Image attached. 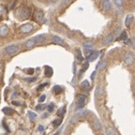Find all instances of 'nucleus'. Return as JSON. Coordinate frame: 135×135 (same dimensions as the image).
Returning a JSON list of instances; mask_svg holds the SVG:
<instances>
[{"instance_id": "obj_1", "label": "nucleus", "mask_w": 135, "mask_h": 135, "mask_svg": "<svg viewBox=\"0 0 135 135\" xmlns=\"http://www.w3.org/2000/svg\"><path fill=\"white\" fill-rule=\"evenodd\" d=\"M18 14L22 20H25L30 16V9L29 8H22L19 10Z\"/></svg>"}, {"instance_id": "obj_2", "label": "nucleus", "mask_w": 135, "mask_h": 135, "mask_svg": "<svg viewBox=\"0 0 135 135\" xmlns=\"http://www.w3.org/2000/svg\"><path fill=\"white\" fill-rule=\"evenodd\" d=\"M86 101V95H79L77 98V101H76V105H77V110L82 109Z\"/></svg>"}, {"instance_id": "obj_3", "label": "nucleus", "mask_w": 135, "mask_h": 135, "mask_svg": "<svg viewBox=\"0 0 135 135\" xmlns=\"http://www.w3.org/2000/svg\"><path fill=\"white\" fill-rule=\"evenodd\" d=\"M18 50H19V47L15 45V44H12V45H9L5 48V52L9 55H14L15 53L18 52Z\"/></svg>"}, {"instance_id": "obj_4", "label": "nucleus", "mask_w": 135, "mask_h": 135, "mask_svg": "<svg viewBox=\"0 0 135 135\" xmlns=\"http://www.w3.org/2000/svg\"><path fill=\"white\" fill-rule=\"evenodd\" d=\"M124 62L127 65H131L134 62V56L131 53H127L124 56Z\"/></svg>"}, {"instance_id": "obj_5", "label": "nucleus", "mask_w": 135, "mask_h": 135, "mask_svg": "<svg viewBox=\"0 0 135 135\" xmlns=\"http://www.w3.org/2000/svg\"><path fill=\"white\" fill-rule=\"evenodd\" d=\"M33 30V25L32 24H30V23H25V24H23L22 26L20 27V31L22 33H29Z\"/></svg>"}, {"instance_id": "obj_6", "label": "nucleus", "mask_w": 135, "mask_h": 135, "mask_svg": "<svg viewBox=\"0 0 135 135\" xmlns=\"http://www.w3.org/2000/svg\"><path fill=\"white\" fill-rule=\"evenodd\" d=\"M34 19H35V21L38 22V23H41L43 20V12L42 11H41V10H38V11H36L35 14H34Z\"/></svg>"}, {"instance_id": "obj_7", "label": "nucleus", "mask_w": 135, "mask_h": 135, "mask_svg": "<svg viewBox=\"0 0 135 135\" xmlns=\"http://www.w3.org/2000/svg\"><path fill=\"white\" fill-rule=\"evenodd\" d=\"M134 20V15L133 14H128V16L126 17V20H125V24L127 27H129L130 26V24L132 23Z\"/></svg>"}, {"instance_id": "obj_8", "label": "nucleus", "mask_w": 135, "mask_h": 135, "mask_svg": "<svg viewBox=\"0 0 135 135\" xmlns=\"http://www.w3.org/2000/svg\"><path fill=\"white\" fill-rule=\"evenodd\" d=\"M53 41L55 43H56V44H58V45H61V46H65V45H66L65 41H64L63 39H61L60 37H57V36L53 37Z\"/></svg>"}, {"instance_id": "obj_9", "label": "nucleus", "mask_w": 135, "mask_h": 135, "mask_svg": "<svg viewBox=\"0 0 135 135\" xmlns=\"http://www.w3.org/2000/svg\"><path fill=\"white\" fill-rule=\"evenodd\" d=\"M114 40V35L113 34H109L108 36L106 37L104 40H103V45H108V44H111Z\"/></svg>"}, {"instance_id": "obj_10", "label": "nucleus", "mask_w": 135, "mask_h": 135, "mask_svg": "<svg viewBox=\"0 0 135 135\" xmlns=\"http://www.w3.org/2000/svg\"><path fill=\"white\" fill-rule=\"evenodd\" d=\"M9 33V28L7 25H2L0 27V36L1 37H6Z\"/></svg>"}, {"instance_id": "obj_11", "label": "nucleus", "mask_w": 135, "mask_h": 135, "mask_svg": "<svg viewBox=\"0 0 135 135\" xmlns=\"http://www.w3.org/2000/svg\"><path fill=\"white\" fill-rule=\"evenodd\" d=\"M99 52H94V53L91 55L90 56H88L87 57V61H89V62H92V61H95L98 57H99Z\"/></svg>"}, {"instance_id": "obj_12", "label": "nucleus", "mask_w": 135, "mask_h": 135, "mask_svg": "<svg viewBox=\"0 0 135 135\" xmlns=\"http://www.w3.org/2000/svg\"><path fill=\"white\" fill-rule=\"evenodd\" d=\"M82 86H83V88L85 89V90H86V91L90 90V88H91V85H90V83L88 82V80H85V81L82 83Z\"/></svg>"}, {"instance_id": "obj_13", "label": "nucleus", "mask_w": 135, "mask_h": 135, "mask_svg": "<svg viewBox=\"0 0 135 135\" xmlns=\"http://www.w3.org/2000/svg\"><path fill=\"white\" fill-rule=\"evenodd\" d=\"M102 8H103V10H111V3H110V1H108V0L102 1Z\"/></svg>"}, {"instance_id": "obj_14", "label": "nucleus", "mask_w": 135, "mask_h": 135, "mask_svg": "<svg viewBox=\"0 0 135 135\" xmlns=\"http://www.w3.org/2000/svg\"><path fill=\"white\" fill-rule=\"evenodd\" d=\"M2 112H3L4 114H6V115H11L14 114V110L13 109L10 108V107H5V108L2 109Z\"/></svg>"}, {"instance_id": "obj_15", "label": "nucleus", "mask_w": 135, "mask_h": 135, "mask_svg": "<svg viewBox=\"0 0 135 135\" xmlns=\"http://www.w3.org/2000/svg\"><path fill=\"white\" fill-rule=\"evenodd\" d=\"M35 44H36V40H35V39H31V40H27L26 43H25V47L26 48H32V47L35 46Z\"/></svg>"}, {"instance_id": "obj_16", "label": "nucleus", "mask_w": 135, "mask_h": 135, "mask_svg": "<svg viewBox=\"0 0 135 135\" xmlns=\"http://www.w3.org/2000/svg\"><path fill=\"white\" fill-rule=\"evenodd\" d=\"M34 39H35V40H36V43H40V42H42V41L45 40L46 36L42 34V35H39V36H37L36 38H34Z\"/></svg>"}, {"instance_id": "obj_17", "label": "nucleus", "mask_w": 135, "mask_h": 135, "mask_svg": "<svg viewBox=\"0 0 135 135\" xmlns=\"http://www.w3.org/2000/svg\"><path fill=\"white\" fill-rule=\"evenodd\" d=\"M53 69L51 68V67L49 66H46L45 67V76H47V77H51V76L53 75Z\"/></svg>"}, {"instance_id": "obj_18", "label": "nucleus", "mask_w": 135, "mask_h": 135, "mask_svg": "<svg viewBox=\"0 0 135 135\" xmlns=\"http://www.w3.org/2000/svg\"><path fill=\"white\" fill-rule=\"evenodd\" d=\"M93 45L94 44H93L92 41H89V40H86V41L83 43V46L85 47V49H92Z\"/></svg>"}, {"instance_id": "obj_19", "label": "nucleus", "mask_w": 135, "mask_h": 135, "mask_svg": "<svg viewBox=\"0 0 135 135\" xmlns=\"http://www.w3.org/2000/svg\"><path fill=\"white\" fill-rule=\"evenodd\" d=\"M127 39H128V34H127L126 31H123L117 38V40H126Z\"/></svg>"}, {"instance_id": "obj_20", "label": "nucleus", "mask_w": 135, "mask_h": 135, "mask_svg": "<svg viewBox=\"0 0 135 135\" xmlns=\"http://www.w3.org/2000/svg\"><path fill=\"white\" fill-rule=\"evenodd\" d=\"M53 93L55 94H60V93L62 92L63 91V88L61 87L60 86H53Z\"/></svg>"}, {"instance_id": "obj_21", "label": "nucleus", "mask_w": 135, "mask_h": 135, "mask_svg": "<svg viewBox=\"0 0 135 135\" xmlns=\"http://www.w3.org/2000/svg\"><path fill=\"white\" fill-rule=\"evenodd\" d=\"M93 126H94V128L96 129H100L101 128V124H100V122L98 120V119H95L94 121H93Z\"/></svg>"}, {"instance_id": "obj_22", "label": "nucleus", "mask_w": 135, "mask_h": 135, "mask_svg": "<svg viewBox=\"0 0 135 135\" xmlns=\"http://www.w3.org/2000/svg\"><path fill=\"white\" fill-rule=\"evenodd\" d=\"M65 113H66V106H63V107H61L60 109H58V111H57V115L63 116Z\"/></svg>"}, {"instance_id": "obj_23", "label": "nucleus", "mask_w": 135, "mask_h": 135, "mask_svg": "<svg viewBox=\"0 0 135 135\" xmlns=\"http://www.w3.org/2000/svg\"><path fill=\"white\" fill-rule=\"evenodd\" d=\"M106 134L107 135H115V130L113 128L109 127L106 128Z\"/></svg>"}, {"instance_id": "obj_24", "label": "nucleus", "mask_w": 135, "mask_h": 135, "mask_svg": "<svg viewBox=\"0 0 135 135\" xmlns=\"http://www.w3.org/2000/svg\"><path fill=\"white\" fill-rule=\"evenodd\" d=\"M61 123H62V119H56V120L53 121V126L55 128H57L58 126L61 125Z\"/></svg>"}, {"instance_id": "obj_25", "label": "nucleus", "mask_w": 135, "mask_h": 135, "mask_svg": "<svg viewBox=\"0 0 135 135\" xmlns=\"http://www.w3.org/2000/svg\"><path fill=\"white\" fill-rule=\"evenodd\" d=\"M106 64H107V62H106V61H103V62L99 63V65H98V69H99V70H102V69L105 68Z\"/></svg>"}, {"instance_id": "obj_26", "label": "nucleus", "mask_w": 135, "mask_h": 135, "mask_svg": "<svg viewBox=\"0 0 135 135\" xmlns=\"http://www.w3.org/2000/svg\"><path fill=\"white\" fill-rule=\"evenodd\" d=\"M28 116H29V118L31 120H33V119H35L37 117V114H35L33 112H28Z\"/></svg>"}, {"instance_id": "obj_27", "label": "nucleus", "mask_w": 135, "mask_h": 135, "mask_svg": "<svg viewBox=\"0 0 135 135\" xmlns=\"http://www.w3.org/2000/svg\"><path fill=\"white\" fill-rule=\"evenodd\" d=\"M85 53H86V56L88 57V56H91V55H92L94 52L92 51V49H85Z\"/></svg>"}, {"instance_id": "obj_28", "label": "nucleus", "mask_w": 135, "mask_h": 135, "mask_svg": "<svg viewBox=\"0 0 135 135\" xmlns=\"http://www.w3.org/2000/svg\"><path fill=\"white\" fill-rule=\"evenodd\" d=\"M76 53H77V55H76V56H77V58L79 60H81L82 61L83 60V56H82V53L80 52L79 50H76Z\"/></svg>"}, {"instance_id": "obj_29", "label": "nucleus", "mask_w": 135, "mask_h": 135, "mask_svg": "<svg viewBox=\"0 0 135 135\" xmlns=\"http://www.w3.org/2000/svg\"><path fill=\"white\" fill-rule=\"evenodd\" d=\"M53 108H55V105H53V103H52V104H49V105L47 106V109H48V111H49V112H53Z\"/></svg>"}, {"instance_id": "obj_30", "label": "nucleus", "mask_w": 135, "mask_h": 135, "mask_svg": "<svg viewBox=\"0 0 135 135\" xmlns=\"http://www.w3.org/2000/svg\"><path fill=\"white\" fill-rule=\"evenodd\" d=\"M123 3H124V1H122V0H116V1H115V4L116 5V6H118V7H120V6H122L123 5Z\"/></svg>"}, {"instance_id": "obj_31", "label": "nucleus", "mask_w": 135, "mask_h": 135, "mask_svg": "<svg viewBox=\"0 0 135 135\" xmlns=\"http://www.w3.org/2000/svg\"><path fill=\"white\" fill-rule=\"evenodd\" d=\"M45 99H46V96H45V95H41L40 97V99H39V102H43L44 100H45Z\"/></svg>"}, {"instance_id": "obj_32", "label": "nucleus", "mask_w": 135, "mask_h": 135, "mask_svg": "<svg viewBox=\"0 0 135 135\" xmlns=\"http://www.w3.org/2000/svg\"><path fill=\"white\" fill-rule=\"evenodd\" d=\"M47 85H48V83H45V84H43V85L40 86L39 87H38V91H40V90H41L42 88H44V87H45V86H46Z\"/></svg>"}, {"instance_id": "obj_33", "label": "nucleus", "mask_w": 135, "mask_h": 135, "mask_svg": "<svg viewBox=\"0 0 135 135\" xmlns=\"http://www.w3.org/2000/svg\"><path fill=\"white\" fill-rule=\"evenodd\" d=\"M34 71H35V70H34V69H27L26 72L28 73L29 75H32V74L34 73Z\"/></svg>"}, {"instance_id": "obj_34", "label": "nucleus", "mask_w": 135, "mask_h": 135, "mask_svg": "<svg viewBox=\"0 0 135 135\" xmlns=\"http://www.w3.org/2000/svg\"><path fill=\"white\" fill-rule=\"evenodd\" d=\"M96 74H97V71H93L92 72V74H91V80H94L95 79V76H96Z\"/></svg>"}, {"instance_id": "obj_35", "label": "nucleus", "mask_w": 135, "mask_h": 135, "mask_svg": "<svg viewBox=\"0 0 135 135\" xmlns=\"http://www.w3.org/2000/svg\"><path fill=\"white\" fill-rule=\"evenodd\" d=\"M43 108H44V105H38L36 107L37 110H42Z\"/></svg>"}, {"instance_id": "obj_36", "label": "nucleus", "mask_w": 135, "mask_h": 135, "mask_svg": "<svg viewBox=\"0 0 135 135\" xmlns=\"http://www.w3.org/2000/svg\"><path fill=\"white\" fill-rule=\"evenodd\" d=\"M38 129H39L40 131H43V130H44V127H43V126H39Z\"/></svg>"}, {"instance_id": "obj_37", "label": "nucleus", "mask_w": 135, "mask_h": 135, "mask_svg": "<svg viewBox=\"0 0 135 135\" xmlns=\"http://www.w3.org/2000/svg\"><path fill=\"white\" fill-rule=\"evenodd\" d=\"M3 126L5 127V129H6L7 131H10V129H9V128H8L7 126H6V123H5V122H3Z\"/></svg>"}, {"instance_id": "obj_38", "label": "nucleus", "mask_w": 135, "mask_h": 135, "mask_svg": "<svg viewBox=\"0 0 135 135\" xmlns=\"http://www.w3.org/2000/svg\"><path fill=\"white\" fill-rule=\"evenodd\" d=\"M12 104H13V105H21V103L18 101H12Z\"/></svg>"}, {"instance_id": "obj_39", "label": "nucleus", "mask_w": 135, "mask_h": 135, "mask_svg": "<svg viewBox=\"0 0 135 135\" xmlns=\"http://www.w3.org/2000/svg\"><path fill=\"white\" fill-rule=\"evenodd\" d=\"M26 81H28V82H34L35 80H36V78H32V79H25Z\"/></svg>"}, {"instance_id": "obj_40", "label": "nucleus", "mask_w": 135, "mask_h": 135, "mask_svg": "<svg viewBox=\"0 0 135 135\" xmlns=\"http://www.w3.org/2000/svg\"><path fill=\"white\" fill-rule=\"evenodd\" d=\"M132 46H133V48L135 49V39H134V40L132 41Z\"/></svg>"}, {"instance_id": "obj_41", "label": "nucleus", "mask_w": 135, "mask_h": 135, "mask_svg": "<svg viewBox=\"0 0 135 135\" xmlns=\"http://www.w3.org/2000/svg\"><path fill=\"white\" fill-rule=\"evenodd\" d=\"M133 88H134V92H135V85H134V87H133Z\"/></svg>"}, {"instance_id": "obj_42", "label": "nucleus", "mask_w": 135, "mask_h": 135, "mask_svg": "<svg viewBox=\"0 0 135 135\" xmlns=\"http://www.w3.org/2000/svg\"><path fill=\"white\" fill-rule=\"evenodd\" d=\"M57 134H58V133H56V134H53V135H57Z\"/></svg>"}]
</instances>
